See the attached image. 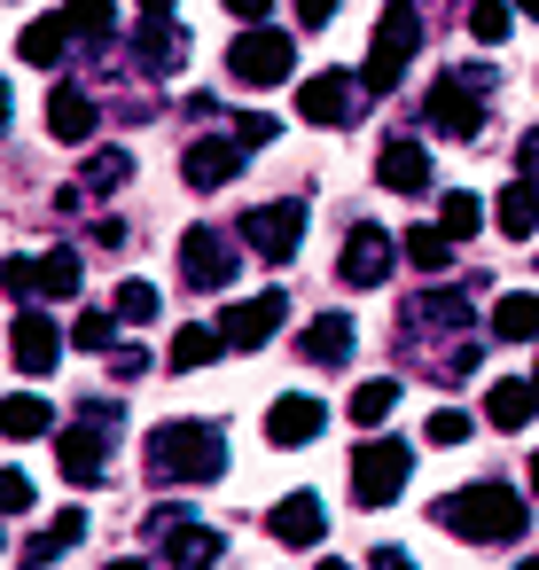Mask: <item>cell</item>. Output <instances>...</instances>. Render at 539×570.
<instances>
[{"label": "cell", "instance_id": "cell-1", "mask_svg": "<svg viewBox=\"0 0 539 570\" xmlns=\"http://www.w3.org/2000/svg\"><path fill=\"white\" fill-rule=\"evenodd\" d=\"M438 523L453 539H469V547H516L523 539V500L500 476H477V484H461V492L438 500Z\"/></svg>", "mask_w": 539, "mask_h": 570}, {"label": "cell", "instance_id": "cell-2", "mask_svg": "<svg viewBox=\"0 0 539 570\" xmlns=\"http://www.w3.org/2000/svg\"><path fill=\"white\" fill-rule=\"evenodd\" d=\"M149 476L157 484H212V476H227V430L219 422H165V430H149Z\"/></svg>", "mask_w": 539, "mask_h": 570}, {"label": "cell", "instance_id": "cell-3", "mask_svg": "<svg viewBox=\"0 0 539 570\" xmlns=\"http://www.w3.org/2000/svg\"><path fill=\"white\" fill-rule=\"evenodd\" d=\"M484 95H492L484 71H445V79L422 95V126L445 134V141H477V134H484Z\"/></svg>", "mask_w": 539, "mask_h": 570}, {"label": "cell", "instance_id": "cell-4", "mask_svg": "<svg viewBox=\"0 0 539 570\" xmlns=\"http://www.w3.org/2000/svg\"><path fill=\"white\" fill-rule=\"evenodd\" d=\"M414 48H422V9H414V0H391L383 24H375V48H367L360 87H367V95H391V87L406 79V56H414Z\"/></svg>", "mask_w": 539, "mask_h": 570}, {"label": "cell", "instance_id": "cell-5", "mask_svg": "<svg viewBox=\"0 0 539 570\" xmlns=\"http://www.w3.org/2000/svg\"><path fill=\"white\" fill-rule=\"evenodd\" d=\"M290 63H297V32L251 24V32H235V40H227V71H235L243 87H282V79H290Z\"/></svg>", "mask_w": 539, "mask_h": 570}, {"label": "cell", "instance_id": "cell-6", "mask_svg": "<svg viewBox=\"0 0 539 570\" xmlns=\"http://www.w3.org/2000/svg\"><path fill=\"white\" fill-rule=\"evenodd\" d=\"M110 445H118V406H95L79 430H63V438H56V469H63L71 484H102Z\"/></svg>", "mask_w": 539, "mask_h": 570}, {"label": "cell", "instance_id": "cell-7", "mask_svg": "<svg viewBox=\"0 0 539 570\" xmlns=\"http://www.w3.org/2000/svg\"><path fill=\"white\" fill-rule=\"evenodd\" d=\"M406 461H414V453H406L399 438L352 445V469H344V476H352V500H360V508H391V500L406 492Z\"/></svg>", "mask_w": 539, "mask_h": 570}, {"label": "cell", "instance_id": "cell-8", "mask_svg": "<svg viewBox=\"0 0 539 570\" xmlns=\"http://www.w3.org/2000/svg\"><path fill=\"white\" fill-rule=\"evenodd\" d=\"M243 274V243L219 235V227H188L180 235V282L188 289H227Z\"/></svg>", "mask_w": 539, "mask_h": 570}, {"label": "cell", "instance_id": "cell-9", "mask_svg": "<svg viewBox=\"0 0 539 570\" xmlns=\"http://www.w3.org/2000/svg\"><path fill=\"white\" fill-rule=\"evenodd\" d=\"M149 539L165 547V562H173V570H212V562L227 554V539H219L212 523L180 515V508H157V515H149Z\"/></svg>", "mask_w": 539, "mask_h": 570}, {"label": "cell", "instance_id": "cell-10", "mask_svg": "<svg viewBox=\"0 0 539 570\" xmlns=\"http://www.w3.org/2000/svg\"><path fill=\"white\" fill-rule=\"evenodd\" d=\"M243 243H251L258 258L290 266V258H297V243H305V204H297V196H282V204H258V212L243 219Z\"/></svg>", "mask_w": 539, "mask_h": 570}, {"label": "cell", "instance_id": "cell-11", "mask_svg": "<svg viewBox=\"0 0 539 570\" xmlns=\"http://www.w3.org/2000/svg\"><path fill=\"white\" fill-rule=\"evenodd\" d=\"M360 110H367V87L352 71H313L297 95V118H313V126H352Z\"/></svg>", "mask_w": 539, "mask_h": 570}, {"label": "cell", "instance_id": "cell-12", "mask_svg": "<svg viewBox=\"0 0 539 570\" xmlns=\"http://www.w3.org/2000/svg\"><path fill=\"white\" fill-rule=\"evenodd\" d=\"M282 321H290V297H282V289H266V297H243V305H227L212 328H219V344H227V352H258V344H266Z\"/></svg>", "mask_w": 539, "mask_h": 570}, {"label": "cell", "instance_id": "cell-13", "mask_svg": "<svg viewBox=\"0 0 539 570\" xmlns=\"http://www.w3.org/2000/svg\"><path fill=\"white\" fill-rule=\"evenodd\" d=\"M243 149H251L243 134H204V141H188V157H180V180L212 196V188H227V180L243 173Z\"/></svg>", "mask_w": 539, "mask_h": 570}, {"label": "cell", "instance_id": "cell-14", "mask_svg": "<svg viewBox=\"0 0 539 570\" xmlns=\"http://www.w3.org/2000/svg\"><path fill=\"white\" fill-rule=\"evenodd\" d=\"M336 274H344L352 289H375V282L391 274V235H383L375 219H352V235H344V250H336Z\"/></svg>", "mask_w": 539, "mask_h": 570}, {"label": "cell", "instance_id": "cell-15", "mask_svg": "<svg viewBox=\"0 0 539 570\" xmlns=\"http://www.w3.org/2000/svg\"><path fill=\"white\" fill-rule=\"evenodd\" d=\"M375 180H383L391 196H422V188H430V149H422L414 134H391L383 157H375Z\"/></svg>", "mask_w": 539, "mask_h": 570}, {"label": "cell", "instance_id": "cell-16", "mask_svg": "<svg viewBox=\"0 0 539 570\" xmlns=\"http://www.w3.org/2000/svg\"><path fill=\"white\" fill-rule=\"evenodd\" d=\"M321 430H329V406L305 399V391H282V399L266 406V438H274V445H313Z\"/></svg>", "mask_w": 539, "mask_h": 570}, {"label": "cell", "instance_id": "cell-17", "mask_svg": "<svg viewBox=\"0 0 539 570\" xmlns=\"http://www.w3.org/2000/svg\"><path fill=\"white\" fill-rule=\"evenodd\" d=\"M9 352H17V367H24V375H56V360H63V336H56V321H48V313H17V328H9Z\"/></svg>", "mask_w": 539, "mask_h": 570}, {"label": "cell", "instance_id": "cell-18", "mask_svg": "<svg viewBox=\"0 0 539 570\" xmlns=\"http://www.w3.org/2000/svg\"><path fill=\"white\" fill-rule=\"evenodd\" d=\"M266 531H274L282 547H321V500H313V492H290V500H274Z\"/></svg>", "mask_w": 539, "mask_h": 570}, {"label": "cell", "instance_id": "cell-19", "mask_svg": "<svg viewBox=\"0 0 539 570\" xmlns=\"http://www.w3.org/2000/svg\"><path fill=\"white\" fill-rule=\"evenodd\" d=\"M134 56H141V71H157V79H165V71H180V63H188V40H180V24H173V17H149V24H141V40H134Z\"/></svg>", "mask_w": 539, "mask_h": 570}, {"label": "cell", "instance_id": "cell-20", "mask_svg": "<svg viewBox=\"0 0 539 570\" xmlns=\"http://www.w3.org/2000/svg\"><path fill=\"white\" fill-rule=\"evenodd\" d=\"M492 227H500L508 243H531V235H539V188H531V180L500 188V204H492Z\"/></svg>", "mask_w": 539, "mask_h": 570}, {"label": "cell", "instance_id": "cell-21", "mask_svg": "<svg viewBox=\"0 0 539 570\" xmlns=\"http://www.w3.org/2000/svg\"><path fill=\"white\" fill-rule=\"evenodd\" d=\"M297 352H305L313 367H344V360H352V313H321Z\"/></svg>", "mask_w": 539, "mask_h": 570}, {"label": "cell", "instance_id": "cell-22", "mask_svg": "<svg viewBox=\"0 0 539 570\" xmlns=\"http://www.w3.org/2000/svg\"><path fill=\"white\" fill-rule=\"evenodd\" d=\"M87 539V508H63V515H48V531H32V547H24V562L32 570H48L56 554H71Z\"/></svg>", "mask_w": 539, "mask_h": 570}, {"label": "cell", "instance_id": "cell-23", "mask_svg": "<svg viewBox=\"0 0 539 570\" xmlns=\"http://www.w3.org/2000/svg\"><path fill=\"white\" fill-rule=\"evenodd\" d=\"M63 48H71V32H63V17H32V24L17 32V56H24L32 71H56V63H63Z\"/></svg>", "mask_w": 539, "mask_h": 570}, {"label": "cell", "instance_id": "cell-24", "mask_svg": "<svg viewBox=\"0 0 539 570\" xmlns=\"http://www.w3.org/2000/svg\"><path fill=\"white\" fill-rule=\"evenodd\" d=\"M63 32L87 40V48H110V40H118V0H71V9H63Z\"/></svg>", "mask_w": 539, "mask_h": 570}, {"label": "cell", "instance_id": "cell-25", "mask_svg": "<svg viewBox=\"0 0 539 570\" xmlns=\"http://www.w3.org/2000/svg\"><path fill=\"white\" fill-rule=\"evenodd\" d=\"M48 134H56V141H87V134H95V95H87V87H63V95L48 102Z\"/></svg>", "mask_w": 539, "mask_h": 570}, {"label": "cell", "instance_id": "cell-26", "mask_svg": "<svg viewBox=\"0 0 539 570\" xmlns=\"http://www.w3.org/2000/svg\"><path fill=\"white\" fill-rule=\"evenodd\" d=\"M56 430V406L40 391H17V399H0V438H40Z\"/></svg>", "mask_w": 539, "mask_h": 570}, {"label": "cell", "instance_id": "cell-27", "mask_svg": "<svg viewBox=\"0 0 539 570\" xmlns=\"http://www.w3.org/2000/svg\"><path fill=\"white\" fill-rule=\"evenodd\" d=\"M531 414H539L531 383H492V391H484V422H492V430H523Z\"/></svg>", "mask_w": 539, "mask_h": 570}, {"label": "cell", "instance_id": "cell-28", "mask_svg": "<svg viewBox=\"0 0 539 570\" xmlns=\"http://www.w3.org/2000/svg\"><path fill=\"white\" fill-rule=\"evenodd\" d=\"M492 336H500V344H531V336H539V297H531V289L500 297V305H492Z\"/></svg>", "mask_w": 539, "mask_h": 570}, {"label": "cell", "instance_id": "cell-29", "mask_svg": "<svg viewBox=\"0 0 539 570\" xmlns=\"http://www.w3.org/2000/svg\"><path fill=\"white\" fill-rule=\"evenodd\" d=\"M219 352H227V344H219V328L188 321V328L173 336V352H165V360H173V367H204V360H219Z\"/></svg>", "mask_w": 539, "mask_h": 570}, {"label": "cell", "instance_id": "cell-30", "mask_svg": "<svg viewBox=\"0 0 539 570\" xmlns=\"http://www.w3.org/2000/svg\"><path fill=\"white\" fill-rule=\"evenodd\" d=\"M391 406H399V383H383V375L352 391V422H360V430H375V422H391Z\"/></svg>", "mask_w": 539, "mask_h": 570}, {"label": "cell", "instance_id": "cell-31", "mask_svg": "<svg viewBox=\"0 0 539 570\" xmlns=\"http://www.w3.org/2000/svg\"><path fill=\"white\" fill-rule=\"evenodd\" d=\"M40 297H79V250H48L40 258Z\"/></svg>", "mask_w": 539, "mask_h": 570}, {"label": "cell", "instance_id": "cell-32", "mask_svg": "<svg viewBox=\"0 0 539 570\" xmlns=\"http://www.w3.org/2000/svg\"><path fill=\"white\" fill-rule=\"evenodd\" d=\"M469 40L477 48H500L508 40V0H469Z\"/></svg>", "mask_w": 539, "mask_h": 570}, {"label": "cell", "instance_id": "cell-33", "mask_svg": "<svg viewBox=\"0 0 539 570\" xmlns=\"http://www.w3.org/2000/svg\"><path fill=\"white\" fill-rule=\"evenodd\" d=\"M477 219H484V204H477V196H469V188H453V196H445V204H438V227H445V235H453V243H461V235H477Z\"/></svg>", "mask_w": 539, "mask_h": 570}, {"label": "cell", "instance_id": "cell-34", "mask_svg": "<svg viewBox=\"0 0 539 570\" xmlns=\"http://www.w3.org/2000/svg\"><path fill=\"white\" fill-rule=\"evenodd\" d=\"M406 258H414L422 274H438V266L453 258V235H445V227H414V235H406Z\"/></svg>", "mask_w": 539, "mask_h": 570}, {"label": "cell", "instance_id": "cell-35", "mask_svg": "<svg viewBox=\"0 0 539 570\" xmlns=\"http://www.w3.org/2000/svg\"><path fill=\"white\" fill-rule=\"evenodd\" d=\"M79 352H118V313H79Z\"/></svg>", "mask_w": 539, "mask_h": 570}, {"label": "cell", "instance_id": "cell-36", "mask_svg": "<svg viewBox=\"0 0 539 570\" xmlns=\"http://www.w3.org/2000/svg\"><path fill=\"white\" fill-rule=\"evenodd\" d=\"M110 313H118V321H157V289H149V282H126Z\"/></svg>", "mask_w": 539, "mask_h": 570}, {"label": "cell", "instance_id": "cell-37", "mask_svg": "<svg viewBox=\"0 0 539 570\" xmlns=\"http://www.w3.org/2000/svg\"><path fill=\"white\" fill-rule=\"evenodd\" d=\"M422 438H430V445H461V438H469V414H461V406H438Z\"/></svg>", "mask_w": 539, "mask_h": 570}, {"label": "cell", "instance_id": "cell-38", "mask_svg": "<svg viewBox=\"0 0 539 570\" xmlns=\"http://www.w3.org/2000/svg\"><path fill=\"white\" fill-rule=\"evenodd\" d=\"M32 508V476L24 469H0V515H24Z\"/></svg>", "mask_w": 539, "mask_h": 570}, {"label": "cell", "instance_id": "cell-39", "mask_svg": "<svg viewBox=\"0 0 539 570\" xmlns=\"http://www.w3.org/2000/svg\"><path fill=\"white\" fill-rule=\"evenodd\" d=\"M0 289H9V297H40V266L32 258H9V266H0Z\"/></svg>", "mask_w": 539, "mask_h": 570}, {"label": "cell", "instance_id": "cell-40", "mask_svg": "<svg viewBox=\"0 0 539 570\" xmlns=\"http://www.w3.org/2000/svg\"><path fill=\"white\" fill-rule=\"evenodd\" d=\"M126 173H134V165H126V149H102V157L87 165V180H95V188H118Z\"/></svg>", "mask_w": 539, "mask_h": 570}, {"label": "cell", "instance_id": "cell-41", "mask_svg": "<svg viewBox=\"0 0 539 570\" xmlns=\"http://www.w3.org/2000/svg\"><path fill=\"white\" fill-rule=\"evenodd\" d=\"M516 173H523V180H531V188H539V126H531V134H523V141H516Z\"/></svg>", "mask_w": 539, "mask_h": 570}, {"label": "cell", "instance_id": "cell-42", "mask_svg": "<svg viewBox=\"0 0 539 570\" xmlns=\"http://www.w3.org/2000/svg\"><path fill=\"white\" fill-rule=\"evenodd\" d=\"M329 17H336V0H297V24H305V32H321Z\"/></svg>", "mask_w": 539, "mask_h": 570}, {"label": "cell", "instance_id": "cell-43", "mask_svg": "<svg viewBox=\"0 0 539 570\" xmlns=\"http://www.w3.org/2000/svg\"><path fill=\"white\" fill-rule=\"evenodd\" d=\"M219 9H227V17H243V24H266L274 0H219Z\"/></svg>", "mask_w": 539, "mask_h": 570}, {"label": "cell", "instance_id": "cell-44", "mask_svg": "<svg viewBox=\"0 0 539 570\" xmlns=\"http://www.w3.org/2000/svg\"><path fill=\"white\" fill-rule=\"evenodd\" d=\"M367 570H414V554H406V547H375Z\"/></svg>", "mask_w": 539, "mask_h": 570}, {"label": "cell", "instance_id": "cell-45", "mask_svg": "<svg viewBox=\"0 0 539 570\" xmlns=\"http://www.w3.org/2000/svg\"><path fill=\"white\" fill-rule=\"evenodd\" d=\"M235 134H243V141L258 149V141H274V118H235Z\"/></svg>", "mask_w": 539, "mask_h": 570}, {"label": "cell", "instance_id": "cell-46", "mask_svg": "<svg viewBox=\"0 0 539 570\" xmlns=\"http://www.w3.org/2000/svg\"><path fill=\"white\" fill-rule=\"evenodd\" d=\"M0 126H9V79H0Z\"/></svg>", "mask_w": 539, "mask_h": 570}, {"label": "cell", "instance_id": "cell-47", "mask_svg": "<svg viewBox=\"0 0 539 570\" xmlns=\"http://www.w3.org/2000/svg\"><path fill=\"white\" fill-rule=\"evenodd\" d=\"M141 9H149V17H165V9H173V0H141Z\"/></svg>", "mask_w": 539, "mask_h": 570}, {"label": "cell", "instance_id": "cell-48", "mask_svg": "<svg viewBox=\"0 0 539 570\" xmlns=\"http://www.w3.org/2000/svg\"><path fill=\"white\" fill-rule=\"evenodd\" d=\"M516 9H523V17H539V0H516Z\"/></svg>", "mask_w": 539, "mask_h": 570}, {"label": "cell", "instance_id": "cell-49", "mask_svg": "<svg viewBox=\"0 0 539 570\" xmlns=\"http://www.w3.org/2000/svg\"><path fill=\"white\" fill-rule=\"evenodd\" d=\"M516 570H539V554H523V562H516Z\"/></svg>", "mask_w": 539, "mask_h": 570}, {"label": "cell", "instance_id": "cell-50", "mask_svg": "<svg viewBox=\"0 0 539 570\" xmlns=\"http://www.w3.org/2000/svg\"><path fill=\"white\" fill-rule=\"evenodd\" d=\"M110 570H149V562H110Z\"/></svg>", "mask_w": 539, "mask_h": 570}, {"label": "cell", "instance_id": "cell-51", "mask_svg": "<svg viewBox=\"0 0 539 570\" xmlns=\"http://www.w3.org/2000/svg\"><path fill=\"white\" fill-rule=\"evenodd\" d=\"M531 492H539V461H531Z\"/></svg>", "mask_w": 539, "mask_h": 570}, {"label": "cell", "instance_id": "cell-52", "mask_svg": "<svg viewBox=\"0 0 539 570\" xmlns=\"http://www.w3.org/2000/svg\"><path fill=\"white\" fill-rule=\"evenodd\" d=\"M321 570H352V562H321Z\"/></svg>", "mask_w": 539, "mask_h": 570}, {"label": "cell", "instance_id": "cell-53", "mask_svg": "<svg viewBox=\"0 0 539 570\" xmlns=\"http://www.w3.org/2000/svg\"><path fill=\"white\" fill-rule=\"evenodd\" d=\"M531 399H539V367H531Z\"/></svg>", "mask_w": 539, "mask_h": 570}]
</instances>
